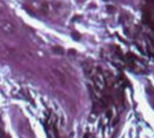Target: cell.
<instances>
[{"instance_id":"6da1fadb","label":"cell","mask_w":154,"mask_h":138,"mask_svg":"<svg viewBox=\"0 0 154 138\" xmlns=\"http://www.w3.org/2000/svg\"><path fill=\"white\" fill-rule=\"evenodd\" d=\"M1 27H2V30L5 32H7V33H12L13 32V25L7 23V21H2L1 23Z\"/></svg>"}]
</instances>
